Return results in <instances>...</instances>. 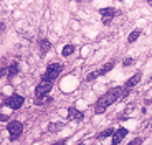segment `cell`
<instances>
[{
	"label": "cell",
	"mask_w": 152,
	"mask_h": 145,
	"mask_svg": "<svg viewBox=\"0 0 152 145\" xmlns=\"http://www.w3.org/2000/svg\"><path fill=\"white\" fill-rule=\"evenodd\" d=\"M99 76V71H94V72H89L86 76V81H93V79H96V78Z\"/></svg>",
	"instance_id": "obj_18"
},
{
	"label": "cell",
	"mask_w": 152,
	"mask_h": 145,
	"mask_svg": "<svg viewBox=\"0 0 152 145\" xmlns=\"http://www.w3.org/2000/svg\"><path fill=\"white\" fill-rule=\"evenodd\" d=\"M17 74H18V63L13 61L10 66H8V76L13 78V76H17Z\"/></svg>",
	"instance_id": "obj_11"
},
{
	"label": "cell",
	"mask_w": 152,
	"mask_h": 145,
	"mask_svg": "<svg viewBox=\"0 0 152 145\" xmlns=\"http://www.w3.org/2000/svg\"><path fill=\"white\" fill-rule=\"evenodd\" d=\"M83 112L81 111H78V109H76V107H69L68 109V119L69 120H78V122H80V120H83Z\"/></svg>",
	"instance_id": "obj_8"
},
{
	"label": "cell",
	"mask_w": 152,
	"mask_h": 145,
	"mask_svg": "<svg viewBox=\"0 0 152 145\" xmlns=\"http://www.w3.org/2000/svg\"><path fill=\"white\" fill-rule=\"evenodd\" d=\"M53 145H65V140H58V142H55Z\"/></svg>",
	"instance_id": "obj_21"
},
{
	"label": "cell",
	"mask_w": 152,
	"mask_h": 145,
	"mask_svg": "<svg viewBox=\"0 0 152 145\" xmlns=\"http://www.w3.org/2000/svg\"><path fill=\"white\" fill-rule=\"evenodd\" d=\"M7 130H8V134H10V138L15 140V138H18L20 135H22L23 125H22V122H18V120H12V122L7 125Z\"/></svg>",
	"instance_id": "obj_3"
},
{
	"label": "cell",
	"mask_w": 152,
	"mask_h": 145,
	"mask_svg": "<svg viewBox=\"0 0 152 145\" xmlns=\"http://www.w3.org/2000/svg\"><path fill=\"white\" fill-rule=\"evenodd\" d=\"M75 53V46L73 45H65L63 46V50H61V54H63V56H69V54H73Z\"/></svg>",
	"instance_id": "obj_12"
},
{
	"label": "cell",
	"mask_w": 152,
	"mask_h": 145,
	"mask_svg": "<svg viewBox=\"0 0 152 145\" xmlns=\"http://www.w3.org/2000/svg\"><path fill=\"white\" fill-rule=\"evenodd\" d=\"M61 129H63V124H61V122L48 124V130H50V132H58V130H61Z\"/></svg>",
	"instance_id": "obj_13"
},
{
	"label": "cell",
	"mask_w": 152,
	"mask_h": 145,
	"mask_svg": "<svg viewBox=\"0 0 152 145\" xmlns=\"http://www.w3.org/2000/svg\"><path fill=\"white\" fill-rule=\"evenodd\" d=\"M109 135H114V130L113 129H106V130H103L101 134L98 135V140H101V138H106V137H109Z\"/></svg>",
	"instance_id": "obj_16"
},
{
	"label": "cell",
	"mask_w": 152,
	"mask_h": 145,
	"mask_svg": "<svg viewBox=\"0 0 152 145\" xmlns=\"http://www.w3.org/2000/svg\"><path fill=\"white\" fill-rule=\"evenodd\" d=\"M132 63H134V59H132V58H126V59H124V63H122V65H124V66H131V65H132Z\"/></svg>",
	"instance_id": "obj_20"
},
{
	"label": "cell",
	"mask_w": 152,
	"mask_h": 145,
	"mask_svg": "<svg viewBox=\"0 0 152 145\" xmlns=\"http://www.w3.org/2000/svg\"><path fill=\"white\" fill-rule=\"evenodd\" d=\"M101 17H103V23L104 25H109L113 22L114 15H116V8L114 7H106V8H101Z\"/></svg>",
	"instance_id": "obj_5"
},
{
	"label": "cell",
	"mask_w": 152,
	"mask_h": 145,
	"mask_svg": "<svg viewBox=\"0 0 152 145\" xmlns=\"http://www.w3.org/2000/svg\"><path fill=\"white\" fill-rule=\"evenodd\" d=\"M113 68H114V61H111V63H107V65H104L103 68L99 69V76H101V74H106V72H109Z\"/></svg>",
	"instance_id": "obj_15"
},
{
	"label": "cell",
	"mask_w": 152,
	"mask_h": 145,
	"mask_svg": "<svg viewBox=\"0 0 152 145\" xmlns=\"http://www.w3.org/2000/svg\"><path fill=\"white\" fill-rule=\"evenodd\" d=\"M126 135H127V130H126V129L116 130L114 135H113V144H111V145H119V144H121V140L126 137Z\"/></svg>",
	"instance_id": "obj_9"
},
{
	"label": "cell",
	"mask_w": 152,
	"mask_h": 145,
	"mask_svg": "<svg viewBox=\"0 0 152 145\" xmlns=\"http://www.w3.org/2000/svg\"><path fill=\"white\" fill-rule=\"evenodd\" d=\"M51 88H53V83L42 79L40 84L37 86V89H35V94H37V97H46V94L51 91Z\"/></svg>",
	"instance_id": "obj_4"
},
{
	"label": "cell",
	"mask_w": 152,
	"mask_h": 145,
	"mask_svg": "<svg viewBox=\"0 0 152 145\" xmlns=\"http://www.w3.org/2000/svg\"><path fill=\"white\" fill-rule=\"evenodd\" d=\"M5 106L12 107V109H20V107L23 106V97H22V96H18V94L10 96V97L5 101Z\"/></svg>",
	"instance_id": "obj_6"
},
{
	"label": "cell",
	"mask_w": 152,
	"mask_h": 145,
	"mask_svg": "<svg viewBox=\"0 0 152 145\" xmlns=\"http://www.w3.org/2000/svg\"><path fill=\"white\" fill-rule=\"evenodd\" d=\"M139 35H141V30H132L129 33V36H127V41H129V43L136 41V40L139 38Z\"/></svg>",
	"instance_id": "obj_14"
},
{
	"label": "cell",
	"mask_w": 152,
	"mask_h": 145,
	"mask_svg": "<svg viewBox=\"0 0 152 145\" xmlns=\"http://www.w3.org/2000/svg\"><path fill=\"white\" fill-rule=\"evenodd\" d=\"M141 79H142V72H136V74H134L132 78H129V79L126 81V84H124V89H126L127 92H129L131 89H132L134 86H136V84L139 83Z\"/></svg>",
	"instance_id": "obj_7"
},
{
	"label": "cell",
	"mask_w": 152,
	"mask_h": 145,
	"mask_svg": "<svg viewBox=\"0 0 152 145\" xmlns=\"http://www.w3.org/2000/svg\"><path fill=\"white\" fill-rule=\"evenodd\" d=\"M48 101H51V99L48 97V96H46V97H37V101H35V104H37V106H42V104L48 102Z\"/></svg>",
	"instance_id": "obj_17"
},
{
	"label": "cell",
	"mask_w": 152,
	"mask_h": 145,
	"mask_svg": "<svg viewBox=\"0 0 152 145\" xmlns=\"http://www.w3.org/2000/svg\"><path fill=\"white\" fill-rule=\"evenodd\" d=\"M127 145H142V138H141V137H137V138H134L132 142H129Z\"/></svg>",
	"instance_id": "obj_19"
},
{
	"label": "cell",
	"mask_w": 152,
	"mask_h": 145,
	"mask_svg": "<svg viewBox=\"0 0 152 145\" xmlns=\"http://www.w3.org/2000/svg\"><path fill=\"white\" fill-rule=\"evenodd\" d=\"M61 71H63V66H61V65H58V63H55V65H50L48 69H46V72L43 74L42 79H43V81H50V83H53V81L58 78V74H60Z\"/></svg>",
	"instance_id": "obj_2"
},
{
	"label": "cell",
	"mask_w": 152,
	"mask_h": 145,
	"mask_svg": "<svg viewBox=\"0 0 152 145\" xmlns=\"http://www.w3.org/2000/svg\"><path fill=\"white\" fill-rule=\"evenodd\" d=\"M78 145H83V144H78Z\"/></svg>",
	"instance_id": "obj_22"
},
{
	"label": "cell",
	"mask_w": 152,
	"mask_h": 145,
	"mask_svg": "<svg viewBox=\"0 0 152 145\" xmlns=\"http://www.w3.org/2000/svg\"><path fill=\"white\" fill-rule=\"evenodd\" d=\"M124 96H127V91H126L124 88H113V89H109L106 94L101 96V97L98 99L96 107H94V112L96 114H103L111 104H114L116 101H119L121 97H124Z\"/></svg>",
	"instance_id": "obj_1"
},
{
	"label": "cell",
	"mask_w": 152,
	"mask_h": 145,
	"mask_svg": "<svg viewBox=\"0 0 152 145\" xmlns=\"http://www.w3.org/2000/svg\"><path fill=\"white\" fill-rule=\"evenodd\" d=\"M38 46H40V54H45V53H48L50 51V48H51V43L48 41V40H40L38 41Z\"/></svg>",
	"instance_id": "obj_10"
}]
</instances>
